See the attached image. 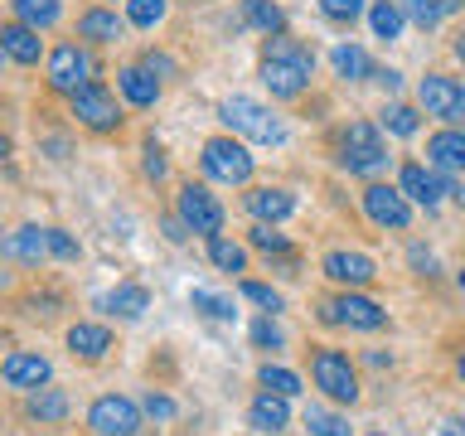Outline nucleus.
Masks as SVG:
<instances>
[{
  "mask_svg": "<svg viewBox=\"0 0 465 436\" xmlns=\"http://www.w3.org/2000/svg\"><path fill=\"white\" fill-rule=\"evenodd\" d=\"M325 320L330 325H349V330H383L388 325V311L359 291H344V296L325 301Z\"/></svg>",
  "mask_w": 465,
  "mask_h": 436,
  "instance_id": "9",
  "label": "nucleus"
},
{
  "mask_svg": "<svg viewBox=\"0 0 465 436\" xmlns=\"http://www.w3.org/2000/svg\"><path fill=\"white\" fill-rule=\"evenodd\" d=\"M407 20H412L417 29H436L441 25V0H402Z\"/></svg>",
  "mask_w": 465,
  "mask_h": 436,
  "instance_id": "36",
  "label": "nucleus"
},
{
  "mask_svg": "<svg viewBox=\"0 0 465 436\" xmlns=\"http://www.w3.org/2000/svg\"><path fill=\"white\" fill-rule=\"evenodd\" d=\"M209 262L218 272H247V247L223 238V233H213V238H209Z\"/></svg>",
  "mask_w": 465,
  "mask_h": 436,
  "instance_id": "29",
  "label": "nucleus"
},
{
  "mask_svg": "<svg viewBox=\"0 0 465 436\" xmlns=\"http://www.w3.org/2000/svg\"><path fill=\"white\" fill-rule=\"evenodd\" d=\"M252 344H257V349H282V344H286V334L276 330V325H272V315H267V320H257V325H252Z\"/></svg>",
  "mask_w": 465,
  "mask_h": 436,
  "instance_id": "40",
  "label": "nucleus"
},
{
  "mask_svg": "<svg viewBox=\"0 0 465 436\" xmlns=\"http://www.w3.org/2000/svg\"><path fill=\"white\" fill-rule=\"evenodd\" d=\"M10 15L20 25H29V29H49V25H58V0H10Z\"/></svg>",
  "mask_w": 465,
  "mask_h": 436,
  "instance_id": "27",
  "label": "nucleus"
},
{
  "mask_svg": "<svg viewBox=\"0 0 465 436\" xmlns=\"http://www.w3.org/2000/svg\"><path fill=\"white\" fill-rule=\"evenodd\" d=\"M102 305H107L112 315H122V320H141L145 311H151V291L136 286V282H126V286H116L112 296H102Z\"/></svg>",
  "mask_w": 465,
  "mask_h": 436,
  "instance_id": "23",
  "label": "nucleus"
},
{
  "mask_svg": "<svg viewBox=\"0 0 465 436\" xmlns=\"http://www.w3.org/2000/svg\"><path fill=\"white\" fill-rule=\"evenodd\" d=\"M291 209H296V199H291L286 189H276V184L247 189V213H252L257 223H282V218H291Z\"/></svg>",
  "mask_w": 465,
  "mask_h": 436,
  "instance_id": "17",
  "label": "nucleus"
},
{
  "mask_svg": "<svg viewBox=\"0 0 465 436\" xmlns=\"http://www.w3.org/2000/svg\"><path fill=\"white\" fill-rule=\"evenodd\" d=\"M441 436H465V421H446V427H441Z\"/></svg>",
  "mask_w": 465,
  "mask_h": 436,
  "instance_id": "47",
  "label": "nucleus"
},
{
  "mask_svg": "<svg viewBox=\"0 0 465 436\" xmlns=\"http://www.w3.org/2000/svg\"><path fill=\"white\" fill-rule=\"evenodd\" d=\"M456 373H460V383H465V354H460V363H456Z\"/></svg>",
  "mask_w": 465,
  "mask_h": 436,
  "instance_id": "50",
  "label": "nucleus"
},
{
  "mask_svg": "<svg viewBox=\"0 0 465 436\" xmlns=\"http://www.w3.org/2000/svg\"><path fill=\"white\" fill-rule=\"evenodd\" d=\"M145 412H151L155 421H170L174 417V402L165 398V392H151V398H145Z\"/></svg>",
  "mask_w": 465,
  "mask_h": 436,
  "instance_id": "42",
  "label": "nucleus"
},
{
  "mask_svg": "<svg viewBox=\"0 0 465 436\" xmlns=\"http://www.w3.org/2000/svg\"><path fill=\"white\" fill-rule=\"evenodd\" d=\"M73 116H78L87 131H116V126H122V107H116V97L102 83L83 87V93L73 97Z\"/></svg>",
  "mask_w": 465,
  "mask_h": 436,
  "instance_id": "12",
  "label": "nucleus"
},
{
  "mask_svg": "<svg viewBox=\"0 0 465 436\" xmlns=\"http://www.w3.org/2000/svg\"><path fill=\"white\" fill-rule=\"evenodd\" d=\"M427 165L436 170H465V126H446L427 141Z\"/></svg>",
  "mask_w": 465,
  "mask_h": 436,
  "instance_id": "15",
  "label": "nucleus"
},
{
  "mask_svg": "<svg viewBox=\"0 0 465 436\" xmlns=\"http://www.w3.org/2000/svg\"><path fill=\"white\" fill-rule=\"evenodd\" d=\"M242 296L252 301V305H262L267 315L282 311V291H272V286H262V282H242Z\"/></svg>",
  "mask_w": 465,
  "mask_h": 436,
  "instance_id": "38",
  "label": "nucleus"
},
{
  "mask_svg": "<svg viewBox=\"0 0 465 436\" xmlns=\"http://www.w3.org/2000/svg\"><path fill=\"white\" fill-rule=\"evenodd\" d=\"M68 412L73 402L58 388H35V398H29V417L35 421H68Z\"/></svg>",
  "mask_w": 465,
  "mask_h": 436,
  "instance_id": "28",
  "label": "nucleus"
},
{
  "mask_svg": "<svg viewBox=\"0 0 465 436\" xmlns=\"http://www.w3.org/2000/svg\"><path fill=\"white\" fill-rule=\"evenodd\" d=\"M194 311L213 315V320H232L238 305H232V296H218V291H194Z\"/></svg>",
  "mask_w": 465,
  "mask_h": 436,
  "instance_id": "35",
  "label": "nucleus"
},
{
  "mask_svg": "<svg viewBox=\"0 0 465 436\" xmlns=\"http://www.w3.org/2000/svg\"><path fill=\"white\" fill-rule=\"evenodd\" d=\"M0 49H5L15 64H39V54H44V39H39V29H29L20 20H10L5 29H0Z\"/></svg>",
  "mask_w": 465,
  "mask_h": 436,
  "instance_id": "20",
  "label": "nucleus"
},
{
  "mask_svg": "<svg viewBox=\"0 0 465 436\" xmlns=\"http://www.w3.org/2000/svg\"><path fill=\"white\" fill-rule=\"evenodd\" d=\"M0 373H5V383H10V388H29V392H35V388L49 383V373H54V369H49V359H44V354H20V349H15Z\"/></svg>",
  "mask_w": 465,
  "mask_h": 436,
  "instance_id": "16",
  "label": "nucleus"
},
{
  "mask_svg": "<svg viewBox=\"0 0 465 436\" xmlns=\"http://www.w3.org/2000/svg\"><path fill=\"white\" fill-rule=\"evenodd\" d=\"M465 0H441V15H450V10H460Z\"/></svg>",
  "mask_w": 465,
  "mask_h": 436,
  "instance_id": "49",
  "label": "nucleus"
},
{
  "mask_svg": "<svg viewBox=\"0 0 465 436\" xmlns=\"http://www.w3.org/2000/svg\"><path fill=\"white\" fill-rule=\"evenodd\" d=\"M247 421H252L257 431H286L291 427V407H286V398L282 392H257L252 398V407H247Z\"/></svg>",
  "mask_w": 465,
  "mask_h": 436,
  "instance_id": "21",
  "label": "nucleus"
},
{
  "mask_svg": "<svg viewBox=\"0 0 465 436\" xmlns=\"http://www.w3.org/2000/svg\"><path fill=\"white\" fill-rule=\"evenodd\" d=\"M369 436H383V431H369Z\"/></svg>",
  "mask_w": 465,
  "mask_h": 436,
  "instance_id": "52",
  "label": "nucleus"
},
{
  "mask_svg": "<svg viewBox=\"0 0 465 436\" xmlns=\"http://www.w3.org/2000/svg\"><path fill=\"white\" fill-rule=\"evenodd\" d=\"M373 78H378V83H383V87H388V93H398V87H402V73H392V68H378V73H373Z\"/></svg>",
  "mask_w": 465,
  "mask_h": 436,
  "instance_id": "45",
  "label": "nucleus"
},
{
  "mask_svg": "<svg viewBox=\"0 0 465 436\" xmlns=\"http://www.w3.org/2000/svg\"><path fill=\"white\" fill-rule=\"evenodd\" d=\"M398 189H402L407 199L427 203V209H436V203H441L446 194H456V184L441 180V174H436V165H417V160H407V165H402Z\"/></svg>",
  "mask_w": 465,
  "mask_h": 436,
  "instance_id": "13",
  "label": "nucleus"
},
{
  "mask_svg": "<svg viewBox=\"0 0 465 436\" xmlns=\"http://www.w3.org/2000/svg\"><path fill=\"white\" fill-rule=\"evenodd\" d=\"M116 87H122V97L131 102V107H155V97H160V78L145 64H131L116 73Z\"/></svg>",
  "mask_w": 465,
  "mask_h": 436,
  "instance_id": "18",
  "label": "nucleus"
},
{
  "mask_svg": "<svg viewBox=\"0 0 465 436\" xmlns=\"http://www.w3.org/2000/svg\"><path fill=\"white\" fill-rule=\"evenodd\" d=\"M87 427H93L97 436H136L141 407L131 402V398H116V392H107V398H97L93 407H87Z\"/></svg>",
  "mask_w": 465,
  "mask_h": 436,
  "instance_id": "8",
  "label": "nucleus"
},
{
  "mask_svg": "<svg viewBox=\"0 0 465 436\" xmlns=\"http://www.w3.org/2000/svg\"><path fill=\"white\" fill-rule=\"evenodd\" d=\"M412 262H417V267H427V276H431V267H436L431 253H421V247H412Z\"/></svg>",
  "mask_w": 465,
  "mask_h": 436,
  "instance_id": "46",
  "label": "nucleus"
},
{
  "mask_svg": "<svg viewBox=\"0 0 465 436\" xmlns=\"http://www.w3.org/2000/svg\"><path fill=\"white\" fill-rule=\"evenodd\" d=\"M49 87L64 97H78L83 87H93V58L83 44H58L49 54Z\"/></svg>",
  "mask_w": 465,
  "mask_h": 436,
  "instance_id": "7",
  "label": "nucleus"
},
{
  "mask_svg": "<svg viewBox=\"0 0 465 436\" xmlns=\"http://www.w3.org/2000/svg\"><path fill=\"white\" fill-rule=\"evenodd\" d=\"M257 378H262V388H267V392H282V398H296V392H301V378L291 369H282V363H262Z\"/></svg>",
  "mask_w": 465,
  "mask_h": 436,
  "instance_id": "34",
  "label": "nucleus"
},
{
  "mask_svg": "<svg viewBox=\"0 0 465 436\" xmlns=\"http://www.w3.org/2000/svg\"><path fill=\"white\" fill-rule=\"evenodd\" d=\"M311 73H315V54L301 39H286V35L267 39V49H262V83L272 87V97H301L311 87Z\"/></svg>",
  "mask_w": 465,
  "mask_h": 436,
  "instance_id": "1",
  "label": "nucleus"
},
{
  "mask_svg": "<svg viewBox=\"0 0 465 436\" xmlns=\"http://www.w3.org/2000/svg\"><path fill=\"white\" fill-rule=\"evenodd\" d=\"M325 276L354 291V286L378 282V267H373V257H363V253H330L325 257Z\"/></svg>",
  "mask_w": 465,
  "mask_h": 436,
  "instance_id": "14",
  "label": "nucleus"
},
{
  "mask_svg": "<svg viewBox=\"0 0 465 436\" xmlns=\"http://www.w3.org/2000/svg\"><path fill=\"white\" fill-rule=\"evenodd\" d=\"M340 165L349 174H383L388 170V145L373 122H349V131L340 136Z\"/></svg>",
  "mask_w": 465,
  "mask_h": 436,
  "instance_id": "4",
  "label": "nucleus"
},
{
  "mask_svg": "<svg viewBox=\"0 0 465 436\" xmlns=\"http://www.w3.org/2000/svg\"><path fill=\"white\" fill-rule=\"evenodd\" d=\"M242 25H252V29H262V35H286V15H282V5L276 0H242Z\"/></svg>",
  "mask_w": 465,
  "mask_h": 436,
  "instance_id": "25",
  "label": "nucleus"
},
{
  "mask_svg": "<svg viewBox=\"0 0 465 436\" xmlns=\"http://www.w3.org/2000/svg\"><path fill=\"white\" fill-rule=\"evenodd\" d=\"M417 102L427 116H441L446 126H465V87L446 73H427L417 83Z\"/></svg>",
  "mask_w": 465,
  "mask_h": 436,
  "instance_id": "6",
  "label": "nucleus"
},
{
  "mask_svg": "<svg viewBox=\"0 0 465 436\" xmlns=\"http://www.w3.org/2000/svg\"><path fill=\"white\" fill-rule=\"evenodd\" d=\"M456 58H460V64H465V29H460V35H456Z\"/></svg>",
  "mask_w": 465,
  "mask_h": 436,
  "instance_id": "48",
  "label": "nucleus"
},
{
  "mask_svg": "<svg viewBox=\"0 0 465 436\" xmlns=\"http://www.w3.org/2000/svg\"><path fill=\"white\" fill-rule=\"evenodd\" d=\"M145 174H151V180H165V151H160L155 141L145 145Z\"/></svg>",
  "mask_w": 465,
  "mask_h": 436,
  "instance_id": "43",
  "label": "nucleus"
},
{
  "mask_svg": "<svg viewBox=\"0 0 465 436\" xmlns=\"http://www.w3.org/2000/svg\"><path fill=\"white\" fill-rule=\"evenodd\" d=\"M68 349L78 359H102L112 349V330L107 325H73L68 330Z\"/></svg>",
  "mask_w": 465,
  "mask_h": 436,
  "instance_id": "24",
  "label": "nucleus"
},
{
  "mask_svg": "<svg viewBox=\"0 0 465 436\" xmlns=\"http://www.w3.org/2000/svg\"><path fill=\"white\" fill-rule=\"evenodd\" d=\"M170 0H126V20L136 29H155L160 20H165Z\"/></svg>",
  "mask_w": 465,
  "mask_h": 436,
  "instance_id": "33",
  "label": "nucleus"
},
{
  "mask_svg": "<svg viewBox=\"0 0 465 436\" xmlns=\"http://www.w3.org/2000/svg\"><path fill=\"white\" fill-rule=\"evenodd\" d=\"M5 257L39 267V262L49 257V228H15L10 238H5Z\"/></svg>",
  "mask_w": 465,
  "mask_h": 436,
  "instance_id": "22",
  "label": "nucleus"
},
{
  "mask_svg": "<svg viewBox=\"0 0 465 436\" xmlns=\"http://www.w3.org/2000/svg\"><path fill=\"white\" fill-rule=\"evenodd\" d=\"M49 253L64 262H78V238H68L64 228H49Z\"/></svg>",
  "mask_w": 465,
  "mask_h": 436,
  "instance_id": "41",
  "label": "nucleus"
},
{
  "mask_svg": "<svg viewBox=\"0 0 465 436\" xmlns=\"http://www.w3.org/2000/svg\"><path fill=\"white\" fill-rule=\"evenodd\" d=\"M330 64H334V73H340V78H349V83H363L369 73H378L359 44H340V49L330 54Z\"/></svg>",
  "mask_w": 465,
  "mask_h": 436,
  "instance_id": "26",
  "label": "nucleus"
},
{
  "mask_svg": "<svg viewBox=\"0 0 465 436\" xmlns=\"http://www.w3.org/2000/svg\"><path fill=\"white\" fill-rule=\"evenodd\" d=\"M383 126L392 131V136H417L421 116H417V107H407V102H388V107H383Z\"/></svg>",
  "mask_w": 465,
  "mask_h": 436,
  "instance_id": "32",
  "label": "nucleus"
},
{
  "mask_svg": "<svg viewBox=\"0 0 465 436\" xmlns=\"http://www.w3.org/2000/svg\"><path fill=\"white\" fill-rule=\"evenodd\" d=\"M363 213H369L378 228H392V233L412 228V203H407V194L392 189V184H369L363 189Z\"/></svg>",
  "mask_w": 465,
  "mask_h": 436,
  "instance_id": "10",
  "label": "nucleus"
},
{
  "mask_svg": "<svg viewBox=\"0 0 465 436\" xmlns=\"http://www.w3.org/2000/svg\"><path fill=\"white\" fill-rule=\"evenodd\" d=\"M145 68H151L155 78H174V58H170V54H155V49H151V54H145Z\"/></svg>",
  "mask_w": 465,
  "mask_h": 436,
  "instance_id": "44",
  "label": "nucleus"
},
{
  "mask_svg": "<svg viewBox=\"0 0 465 436\" xmlns=\"http://www.w3.org/2000/svg\"><path fill=\"white\" fill-rule=\"evenodd\" d=\"M305 427H311V436H349V421L340 412H330L325 402H305Z\"/></svg>",
  "mask_w": 465,
  "mask_h": 436,
  "instance_id": "31",
  "label": "nucleus"
},
{
  "mask_svg": "<svg viewBox=\"0 0 465 436\" xmlns=\"http://www.w3.org/2000/svg\"><path fill=\"white\" fill-rule=\"evenodd\" d=\"M402 20H407V10L398 5V0H373L369 25H373L378 39H398V35H402Z\"/></svg>",
  "mask_w": 465,
  "mask_h": 436,
  "instance_id": "30",
  "label": "nucleus"
},
{
  "mask_svg": "<svg viewBox=\"0 0 465 436\" xmlns=\"http://www.w3.org/2000/svg\"><path fill=\"white\" fill-rule=\"evenodd\" d=\"M180 218L189 223V233H203V238L223 233V203H218L203 184H184L180 189Z\"/></svg>",
  "mask_w": 465,
  "mask_h": 436,
  "instance_id": "11",
  "label": "nucleus"
},
{
  "mask_svg": "<svg viewBox=\"0 0 465 436\" xmlns=\"http://www.w3.org/2000/svg\"><path fill=\"white\" fill-rule=\"evenodd\" d=\"M456 282H460V291H465V267H460V276H456Z\"/></svg>",
  "mask_w": 465,
  "mask_h": 436,
  "instance_id": "51",
  "label": "nucleus"
},
{
  "mask_svg": "<svg viewBox=\"0 0 465 436\" xmlns=\"http://www.w3.org/2000/svg\"><path fill=\"white\" fill-rule=\"evenodd\" d=\"M218 116H223V126L242 141H257V145H282L286 141V126L276 122L272 107H262L257 97H223Z\"/></svg>",
  "mask_w": 465,
  "mask_h": 436,
  "instance_id": "2",
  "label": "nucleus"
},
{
  "mask_svg": "<svg viewBox=\"0 0 465 436\" xmlns=\"http://www.w3.org/2000/svg\"><path fill=\"white\" fill-rule=\"evenodd\" d=\"M199 165H203V174H209L213 184H247L252 180V151H247V141H238V136L203 141Z\"/></svg>",
  "mask_w": 465,
  "mask_h": 436,
  "instance_id": "3",
  "label": "nucleus"
},
{
  "mask_svg": "<svg viewBox=\"0 0 465 436\" xmlns=\"http://www.w3.org/2000/svg\"><path fill=\"white\" fill-rule=\"evenodd\" d=\"M126 25L122 15H112V10H83L78 15V39L87 44H116V39H126Z\"/></svg>",
  "mask_w": 465,
  "mask_h": 436,
  "instance_id": "19",
  "label": "nucleus"
},
{
  "mask_svg": "<svg viewBox=\"0 0 465 436\" xmlns=\"http://www.w3.org/2000/svg\"><path fill=\"white\" fill-rule=\"evenodd\" d=\"M320 10H325V20H334V25H354L363 15V0H320Z\"/></svg>",
  "mask_w": 465,
  "mask_h": 436,
  "instance_id": "37",
  "label": "nucleus"
},
{
  "mask_svg": "<svg viewBox=\"0 0 465 436\" xmlns=\"http://www.w3.org/2000/svg\"><path fill=\"white\" fill-rule=\"evenodd\" d=\"M311 378L330 402H354L359 398V373H354V363H349V354H340V349H315Z\"/></svg>",
  "mask_w": 465,
  "mask_h": 436,
  "instance_id": "5",
  "label": "nucleus"
},
{
  "mask_svg": "<svg viewBox=\"0 0 465 436\" xmlns=\"http://www.w3.org/2000/svg\"><path fill=\"white\" fill-rule=\"evenodd\" d=\"M252 243L262 247V253H291L286 233H276L272 223H257V228H252Z\"/></svg>",
  "mask_w": 465,
  "mask_h": 436,
  "instance_id": "39",
  "label": "nucleus"
}]
</instances>
